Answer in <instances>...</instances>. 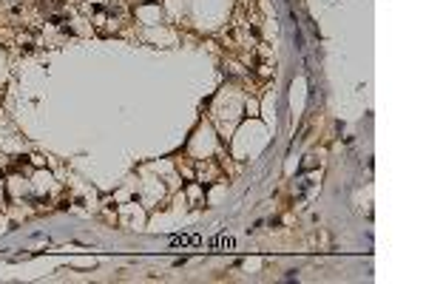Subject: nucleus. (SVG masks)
Masks as SVG:
<instances>
[{"mask_svg":"<svg viewBox=\"0 0 426 284\" xmlns=\"http://www.w3.org/2000/svg\"><path fill=\"white\" fill-rule=\"evenodd\" d=\"M205 247L233 250V247H236V239H233V236H210V239H205Z\"/></svg>","mask_w":426,"mask_h":284,"instance_id":"nucleus-1","label":"nucleus"},{"mask_svg":"<svg viewBox=\"0 0 426 284\" xmlns=\"http://www.w3.org/2000/svg\"><path fill=\"white\" fill-rule=\"evenodd\" d=\"M171 244H205V236H182V233H176V236H171Z\"/></svg>","mask_w":426,"mask_h":284,"instance_id":"nucleus-2","label":"nucleus"}]
</instances>
